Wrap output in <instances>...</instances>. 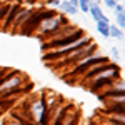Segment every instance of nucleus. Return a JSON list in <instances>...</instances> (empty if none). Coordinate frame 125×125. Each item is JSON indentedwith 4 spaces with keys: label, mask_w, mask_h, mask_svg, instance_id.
<instances>
[{
    "label": "nucleus",
    "mask_w": 125,
    "mask_h": 125,
    "mask_svg": "<svg viewBox=\"0 0 125 125\" xmlns=\"http://www.w3.org/2000/svg\"><path fill=\"white\" fill-rule=\"evenodd\" d=\"M19 2H25V3H35V0H19Z\"/></svg>",
    "instance_id": "13"
},
{
    "label": "nucleus",
    "mask_w": 125,
    "mask_h": 125,
    "mask_svg": "<svg viewBox=\"0 0 125 125\" xmlns=\"http://www.w3.org/2000/svg\"><path fill=\"white\" fill-rule=\"evenodd\" d=\"M3 105V98H0V107Z\"/></svg>",
    "instance_id": "14"
},
{
    "label": "nucleus",
    "mask_w": 125,
    "mask_h": 125,
    "mask_svg": "<svg viewBox=\"0 0 125 125\" xmlns=\"http://www.w3.org/2000/svg\"><path fill=\"white\" fill-rule=\"evenodd\" d=\"M117 2H122V0H117Z\"/></svg>",
    "instance_id": "15"
},
{
    "label": "nucleus",
    "mask_w": 125,
    "mask_h": 125,
    "mask_svg": "<svg viewBox=\"0 0 125 125\" xmlns=\"http://www.w3.org/2000/svg\"><path fill=\"white\" fill-rule=\"evenodd\" d=\"M60 2L62 0H45V7L47 9H58V5H60Z\"/></svg>",
    "instance_id": "10"
},
{
    "label": "nucleus",
    "mask_w": 125,
    "mask_h": 125,
    "mask_svg": "<svg viewBox=\"0 0 125 125\" xmlns=\"http://www.w3.org/2000/svg\"><path fill=\"white\" fill-rule=\"evenodd\" d=\"M115 20H117V27L118 29H125V10L122 12H115Z\"/></svg>",
    "instance_id": "9"
},
{
    "label": "nucleus",
    "mask_w": 125,
    "mask_h": 125,
    "mask_svg": "<svg viewBox=\"0 0 125 125\" xmlns=\"http://www.w3.org/2000/svg\"><path fill=\"white\" fill-rule=\"evenodd\" d=\"M102 2L105 3V7H108V9H114V7H115L117 3H118L117 0H102Z\"/></svg>",
    "instance_id": "11"
},
{
    "label": "nucleus",
    "mask_w": 125,
    "mask_h": 125,
    "mask_svg": "<svg viewBox=\"0 0 125 125\" xmlns=\"http://www.w3.org/2000/svg\"><path fill=\"white\" fill-rule=\"evenodd\" d=\"M94 0H77V9L82 12V13H88V9L92 5Z\"/></svg>",
    "instance_id": "8"
},
{
    "label": "nucleus",
    "mask_w": 125,
    "mask_h": 125,
    "mask_svg": "<svg viewBox=\"0 0 125 125\" xmlns=\"http://www.w3.org/2000/svg\"><path fill=\"white\" fill-rule=\"evenodd\" d=\"M105 62H110L108 57L98 55V53H92L90 57H87V58H83L82 62H78L75 70H72V75H83L88 68L95 67V65H98V63H105Z\"/></svg>",
    "instance_id": "2"
},
{
    "label": "nucleus",
    "mask_w": 125,
    "mask_h": 125,
    "mask_svg": "<svg viewBox=\"0 0 125 125\" xmlns=\"http://www.w3.org/2000/svg\"><path fill=\"white\" fill-rule=\"evenodd\" d=\"M110 53H112L115 58L120 57V52H118V48H117V47H112V48H110Z\"/></svg>",
    "instance_id": "12"
},
{
    "label": "nucleus",
    "mask_w": 125,
    "mask_h": 125,
    "mask_svg": "<svg viewBox=\"0 0 125 125\" xmlns=\"http://www.w3.org/2000/svg\"><path fill=\"white\" fill-rule=\"evenodd\" d=\"M88 13H90V17L95 20V22H100V20H108V19H107V15L104 13L102 7H100V2H97V0H94V2H92V5H90V9H88Z\"/></svg>",
    "instance_id": "3"
},
{
    "label": "nucleus",
    "mask_w": 125,
    "mask_h": 125,
    "mask_svg": "<svg viewBox=\"0 0 125 125\" xmlns=\"http://www.w3.org/2000/svg\"><path fill=\"white\" fill-rule=\"evenodd\" d=\"M58 9L62 13H65V15H75L78 12L77 5H73V3H70V0H62L60 2V5H58Z\"/></svg>",
    "instance_id": "4"
},
{
    "label": "nucleus",
    "mask_w": 125,
    "mask_h": 125,
    "mask_svg": "<svg viewBox=\"0 0 125 125\" xmlns=\"http://www.w3.org/2000/svg\"><path fill=\"white\" fill-rule=\"evenodd\" d=\"M67 17L65 15H62V13H53V15H50V17H47V19H43L42 22L39 23V27H37V30L35 32H39L42 37H50L53 32H57L60 27H63V25H67Z\"/></svg>",
    "instance_id": "1"
},
{
    "label": "nucleus",
    "mask_w": 125,
    "mask_h": 125,
    "mask_svg": "<svg viewBox=\"0 0 125 125\" xmlns=\"http://www.w3.org/2000/svg\"><path fill=\"white\" fill-rule=\"evenodd\" d=\"M108 37L117 39V40H124V30L118 29L117 25H110L108 27Z\"/></svg>",
    "instance_id": "6"
},
{
    "label": "nucleus",
    "mask_w": 125,
    "mask_h": 125,
    "mask_svg": "<svg viewBox=\"0 0 125 125\" xmlns=\"http://www.w3.org/2000/svg\"><path fill=\"white\" fill-rule=\"evenodd\" d=\"M5 125H32V124L25 122V118H22V117H19L17 114H13V115H12V118L5 122Z\"/></svg>",
    "instance_id": "7"
},
{
    "label": "nucleus",
    "mask_w": 125,
    "mask_h": 125,
    "mask_svg": "<svg viewBox=\"0 0 125 125\" xmlns=\"http://www.w3.org/2000/svg\"><path fill=\"white\" fill-rule=\"evenodd\" d=\"M108 27H110V22H108V20H100V22H97V32H98L102 37H105V39H108Z\"/></svg>",
    "instance_id": "5"
}]
</instances>
